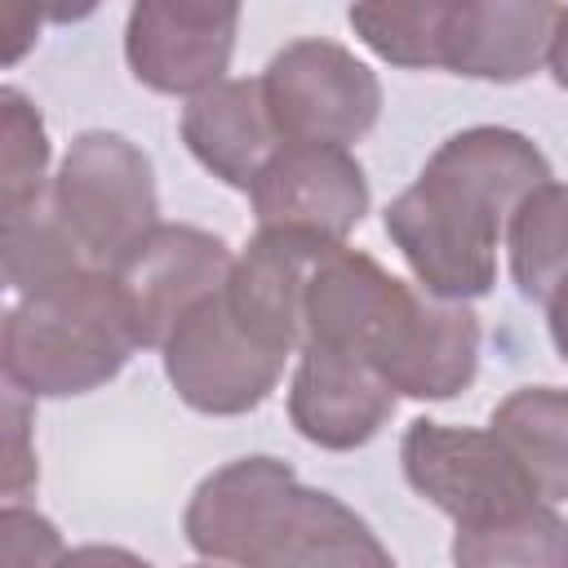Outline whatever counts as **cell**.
Here are the masks:
<instances>
[{"label":"cell","mask_w":568,"mask_h":568,"mask_svg":"<svg viewBox=\"0 0 568 568\" xmlns=\"http://www.w3.org/2000/svg\"><path fill=\"white\" fill-rule=\"evenodd\" d=\"M550 182L532 138L501 124H475L444 138L413 186H404L382 226L404 253L422 293L475 302L497 284V248L515 209Z\"/></svg>","instance_id":"obj_1"},{"label":"cell","mask_w":568,"mask_h":568,"mask_svg":"<svg viewBox=\"0 0 568 568\" xmlns=\"http://www.w3.org/2000/svg\"><path fill=\"white\" fill-rule=\"evenodd\" d=\"M191 550L231 568H395L382 537L333 493L271 453L204 475L182 510Z\"/></svg>","instance_id":"obj_2"},{"label":"cell","mask_w":568,"mask_h":568,"mask_svg":"<svg viewBox=\"0 0 568 568\" xmlns=\"http://www.w3.org/2000/svg\"><path fill=\"white\" fill-rule=\"evenodd\" d=\"M133 351L138 337L115 280L98 266L22 293L0 333L4 382L27 399L89 395L120 377Z\"/></svg>","instance_id":"obj_3"},{"label":"cell","mask_w":568,"mask_h":568,"mask_svg":"<svg viewBox=\"0 0 568 568\" xmlns=\"http://www.w3.org/2000/svg\"><path fill=\"white\" fill-rule=\"evenodd\" d=\"M49 209L89 266L111 271L146 231L160 226L151 155L111 129L80 133L49 182Z\"/></svg>","instance_id":"obj_4"},{"label":"cell","mask_w":568,"mask_h":568,"mask_svg":"<svg viewBox=\"0 0 568 568\" xmlns=\"http://www.w3.org/2000/svg\"><path fill=\"white\" fill-rule=\"evenodd\" d=\"M257 80L284 146L351 151V142H359L382 115V84L373 67L324 36L288 40Z\"/></svg>","instance_id":"obj_5"},{"label":"cell","mask_w":568,"mask_h":568,"mask_svg":"<svg viewBox=\"0 0 568 568\" xmlns=\"http://www.w3.org/2000/svg\"><path fill=\"white\" fill-rule=\"evenodd\" d=\"M399 466L408 488L444 510L457 528L510 519L528 506H541L537 488L501 448V439L479 426L413 417L399 439Z\"/></svg>","instance_id":"obj_6"},{"label":"cell","mask_w":568,"mask_h":568,"mask_svg":"<svg viewBox=\"0 0 568 568\" xmlns=\"http://www.w3.org/2000/svg\"><path fill=\"white\" fill-rule=\"evenodd\" d=\"M359 359L408 399H453L479 373V315L470 302H439L395 280V293L368 324Z\"/></svg>","instance_id":"obj_7"},{"label":"cell","mask_w":568,"mask_h":568,"mask_svg":"<svg viewBox=\"0 0 568 568\" xmlns=\"http://www.w3.org/2000/svg\"><path fill=\"white\" fill-rule=\"evenodd\" d=\"M160 355H164V377L178 390V399L204 417L253 413L280 386L284 364H288V355L257 342L231 315L222 288L178 320Z\"/></svg>","instance_id":"obj_8"},{"label":"cell","mask_w":568,"mask_h":568,"mask_svg":"<svg viewBox=\"0 0 568 568\" xmlns=\"http://www.w3.org/2000/svg\"><path fill=\"white\" fill-rule=\"evenodd\" d=\"M235 257L222 235L191 226V222H160L146 231L115 266V293L124 302V315L133 324L138 346H164L169 333L186 311H195L204 297H213Z\"/></svg>","instance_id":"obj_9"},{"label":"cell","mask_w":568,"mask_h":568,"mask_svg":"<svg viewBox=\"0 0 568 568\" xmlns=\"http://www.w3.org/2000/svg\"><path fill=\"white\" fill-rule=\"evenodd\" d=\"M240 4L142 0L124 22V62L138 84L169 98H200L226 80Z\"/></svg>","instance_id":"obj_10"},{"label":"cell","mask_w":568,"mask_h":568,"mask_svg":"<svg viewBox=\"0 0 568 568\" xmlns=\"http://www.w3.org/2000/svg\"><path fill=\"white\" fill-rule=\"evenodd\" d=\"M257 231L346 244L368 213V178L342 146H280L248 191Z\"/></svg>","instance_id":"obj_11"},{"label":"cell","mask_w":568,"mask_h":568,"mask_svg":"<svg viewBox=\"0 0 568 568\" xmlns=\"http://www.w3.org/2000/svg\"><path fill=\"white\" fill-rule=\"evenodd\" d=\"M395 413V390L359 355L302 346L288 382V422L297 435L328 453L364 448Z\"/></svg>","instance_id":"obj_12"},{"label":"cell","mask_w":568,"mask_h":568,"mask_svg":"<svg viewBox=\"0 0 568 568\" xmlns=\"http://www.w3.org/2000/svg\"><path fill=\"white\" fill-rule=\"evenodd\" d=\"M559 4L546 0H453L439 27V67L470 80L515 84L550 58Z\"/></svg>","instance_id":"obj_13"},{"label":"cell","mask_w":568,"mask_h":568,"mask_svg":"<svg viewBox=\"0 0 568 568\" xmlns=\"http://www.w3.org/2000/svg\"><path fill=\"white\" fill-rule=\"evenodd\" d=\"M178 133L186 151L235 191H253L262 169L284 146L271 124L262 80H222L209 93L191 98L182 106Z\"/></svg>","instance_id":"obj_14"},{"label":"cell","mask_w":568,"mask_h":568,"mask_svg":"<svg viewBox=\"0 0 568 568\" xmlns=\"http://www.w3.org/2000/svg\"><path fill=\"white\" fill-rule=\"evenodd\" d=\"M488 430L528 475L541 501H568V390L515 386L488 417Z\"/></svg>","instance_id":"obj_15"},{"label":"cell","mask_w":568,"mask_h":568,"mask_svg":"<svg viewBox=\"0 0 568 568\" xmlns=\"http://www.w3.org/2000/svg\"><path fill=\"white\" fill-rule=\"evenodd\" d=\"M453 568H568V519L541 501L453 532Z\"/></svg>","instance_id":"obj_16"},{"label":"cell","mask_w":568,"mask_h":568,"mask_svg":"<svg viewBox=\"0 0 568 568\" xmlns=\"http://www.w3.org/2000/svg\"><path fill=\"white\" fill-rule=\"evenodd\" d=\"M510 280L541 306V297L568 275V182L537 186L506 226Z\"/></svg>","instance_id":"obj_17"},{"label":"cell","mask_w":568,"mask_h":568,"mask_svg":"<svg viewBox=\"0 0 568 568\" xmlns=\"http://www.w3.org/2000/svg\"><path fill=\"white\" fill-rule=\"evenodd\" d=\"M0 248H4V280L18 297L89 266L84 253L75 248V240L67 235V226L53 217L49 200H40L22 213H9L0 222Z\"/></svg>","instance_id":"obj_18"},{"label":"cell","mask_w":568,"mask_h":568,"mask_svg":"<svg viewBox=\"0 0 568 568\" xmlns=\"http://www.w3.org/2000/svg\"><path fill=\"white\" fill-rule=\"evenodd\" d=\"M0 138H4V155H0V186H4V217L22 213L40 200H49V133L44 120L36 111V102L4 84L0 89Z\"/></svg>","instance_id":"obj_19"},{"label":"cell","mask_w":568,"mask_h":568,"mask_svg":"<svg viewBox=\"0 0 568 568\" xmlns=\"http://www.w3.org/2000/svg\"><path fill=\"white\" fill-rule=\"evenodd\" d=\"M351 31L390 67L426 71L439 67V27H444V4H351L346 13Z\"/></svg>","instance_id":"obj_20"},{"label":"cell","mask_w":568,"mask_h":568,"mask_svg":"<svg viewBox=\"0 0 568 568\" xmlns=\"http://www.w3.org/2000/svg\"><path fill=\"white\" fill-rule=\"evenodd\" d=\"M67 555L62 532L40 510L9 501L0 510V568H58Z\"/></svg>","instance_id":"obj_21"},{"label":"cell","mask_w":568,"mask_h":568,"mask_svg":"<svg viewBox=\"0 0 568 568\" xmlns=\"http://www.w3.org/2000/svg\"><path fill=\"white\" fill-rule=\"evenodd\" d=\"M4 422H9V457H4V497H22L36 484V453L27 448V395H4Z\"/></svg>","instance_id":"obj_22"},{"label":"cell","mask_w":568,"mask_h":568,"mask_svg":"<svg viewBox=\"0 0 568 568\" xmlns=\"http://www.w3.org/2000/svg\"><path fill=\"white\" fill-rule=\"evenodd\" d=\"M58 568H151L142 555L124 550V546H102V541H89V546H75L62 555Z\"/></svg>","instance_id":"obj_23"},{"label":"cell","mask_w":568,"mask_h":568,"mask_svg":"<svg viewBox=\"0 0 568 568\" xmlns=\"http://www.w3.org/2000/svg\"><path fill=\"white\" fill-rule=\"evenodd\" d=\"M541 311H546V328H550V342L559 351V359L568 364V275L541 297Z\"/></svg>","instance_id":"obj_24"},{"label":"cell","mask_w":568,"mask_h":568,"mask_svg":"<svg viewBox=\"0 0 568 568\" xmlns=\"http://www.w3.org/2000/svg\"><path fill=\"white\" fill-rule=\"evenodd\" d=\"M550 75L559 89H568V4H559V18H555V40H550V58H546Z\"/></svg>","instance_id":"obj_25"},{"label":"cell","mask_w":568,"mask_h":568,"mask_svg":"<svg viewBox=\"0 0 568 568\" xmlns=\"http://www.w3.org/2000/svg\"><path fill=\"white\" fill-rule=\"evenodd\" d=\"M186 568H217V564H209V559H204V564H186Z\"/></svg>","instance_id":"obj_26"}]
</instances>
